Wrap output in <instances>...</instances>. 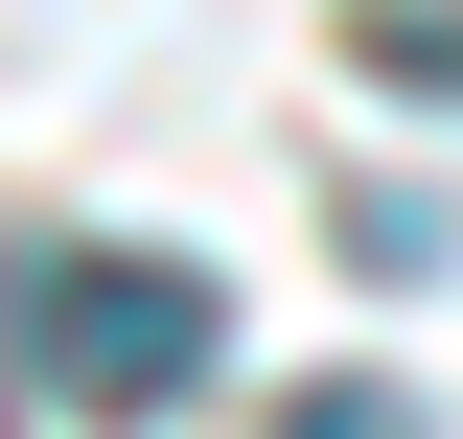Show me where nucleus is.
<instances>
[{
	"mask_svg": "<svg viewBox=\"0 0 463 439\" xmlns=\"http://www.w3.org/2000/svg\"><path fill=\"white\" fill-rule=\"evenodd\" d=\"M279 439H440V416H417V393H394V370H325V393H301V416H279Z\"/></svg>",
	"mask_w": 463,
	"mask_h": 439,
	"instance_id": "nucleus-2",
	"label": "nucleus"
},
{
	"mask_svg": "<svg viewBox=\"0 0 463 439\" xmlns=\"http://www.w3.org/2000/svg\"><path fill=\"white\" fill-rule=\"evenodd\" d=\"M0 347L47 370L70 416H163V393L232 347V301L185 255H24V277H0Z\"/></svg>",
	"mask_w": 463,
	"mask_h": 439,
	"instance_id": "nucleus-1",
	"label": "nucleus"
}]
</instances>
